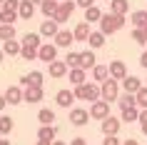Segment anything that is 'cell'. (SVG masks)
<instances>
[{"instance_id":"6da1fadb","label":"cell","mask_w":147,"mask_h":145,"mask_svg":"<svg viewBox=\"0 0 147 145\" xmlns=\"http://www.w3.org/2000/svg\"><path fill=\"white\" fill-rule=\"evenodd\" d=\"M125 28V15H115V13H102L100 18V33L112 35V33L122 30Z\"/></svg>"},{"instance_id":"7a4b0ae2","label":"cell","mask_w":147,"mask_h":145,"mask_svg":"<svg viewBox=\"0 0 147 145\" xmlns=\"http://www.w3.org/2000/svg\"><path fill=\"white\" fill-rule=\"evenodd\" d=\"M75 98L78 100H90V103H95V100H100V83H82L75 88Z\"/></svg>"},{"instance_id":"3957f363","label":"cell","mask_w":147,"mask_h":145,"mask_svg":"<svg viewBox=\"0 0 147 145\" xmlns=\"http://www.w3.org/2000/svg\"><path fill=\"white\" fill-rule=\"evenodd\" d=\"M100 98L107 100V103H117V98H120V80L107 78L105 83H100Z\"/></svg>"},{"instance_id":"277c9868","label":"cell","mask_w":147,"mask_h":145,"mask_svg":"<svg viewBox=\"0 0 147 145\" xmlns=\"http://www.w3.org/2000/svg\"><path fill=\"white\" fill-rule=\"evenodd\" d=\"M75 8H78V5H75V0H62V3H60V8H57V13L53 15V20H55L57 25L67 23V20H70V15L75 13Z\"/></svg>"},{"instance_id":"5b68a950","label":"cell","mask_w":147,"mask_h":145,"mask_svg":"<svg viewBox=\"0 0 147 145\" xmlns=\"http://www.w3.org/2000/svg\"><path fill=\"white\" fill-rule=\"evenodd\" d=\"M110 115V103L107 100H95V103H90V118L92 120H105Z\"/></svg>"},{"instance_id":"8992f818","label":"cell","mask_w":147,"mask_h":145,"mask_svg":"<svg viewBox=\"0 0 147 145\" xmlns=\"http://www.w3.org/2000/svg\"><path fill=\"white\" fill-rule=\"evenodd\" d=\"M120 128H122V120H120V118H115V115H107L105 120H100L102 135H117V133H120Z\"/></svg>"},{"instance_id":"52a82bcc","label":"cell","mask_w":147,"mask_h":145,"mask_svg":"<svg viewBox=\"0 0 147 145\" xmlns=\"http://www.w3.org/2000/svg\"><path fill=\"white\" fill-rule=\"evenodd\" d=\"M38 60L47 63V65L53 60H57V45H55V43H42V45L38 48Z\"/></svg>"},{"instance_id":"ba28073f","label":"cell","mask_w":147,"mask_h":145,"mask_svg":"<svg viewBox=\"0 0 147 145\" xmlns=\"http://www.w3.org/2000/svg\"><path fill=\"white\" fill-rule=\"evenodd\" d=\"M70 123H72L75 128L87 125V123H90V110H85V108H72V110H70Z\"/></svg>"},{"instance_id":"9c48e42d","label":"cell","mask_w":147,"mask_h":145,"mask_svg":"<svg viewBox=\"0 0 147 145\" xmlns=\"http://www.w3.org/2000/svg\"><path fill=\"white\" fill-rule=\"evenodd\" d=\"M42 78H45V75H42L40 70H32V73H28V75L20 78V88H30V85H35V88H42V83H45Z\"/></svg>"},{"instance_id":"30bf717a","label":"cell","mask_w":147,"mask_h":145,"mask_svg":"<svg viewBox=\"0 0 147 145\" xmlns=\"http://www.w3.org/2000/svg\"><path fill=\"white\" fill-rule=\"evenodd\" d=\"M110 78H112V80H125V78L130 75V73H127V65H125L122 60H110Z\"/></svg>"},{"instance_id":"8fae6325","label":"cell","mask_w":147,"mask_h":145,"mask_svg":"<svg viewBox=\"0 0 147 145\" xmlns=\"http://www.w3.org/2000/svg\"><path fill=\"white\" fill-rule=\"evenodd\" d=\"M42 88H35V85H30V88H23V103H40L42 100Z\"/></svg>"},{"instance_id":"7c38bea8","label":"cell","mask_w":147,"mask_h":145,"mask_svg":"<svg viewBox=\"0 0 147 145\" xmlns=\"http://www.w3.org/2000/svg\"><path fill=\"white\" fill-rule=\"evenodd\" d=\"M57 30H60V25L55 23L53 18H47V20H42V25H40V30H38V33L42 35V38L50 40V38H55V35H57Z\"/></svg>"},{"instance_id":"4fadbf2b","label":"cell","mask_w":147,"mask_h":145,"mask_svg":"<svg viewBox=\"0 0 147 145\" xmlns=\"http://www.w3.org/2000/svg\"><path fill=\"white\" fill-rule=\"evenodd\" d=\"M75 100H78L75 98V90H57V95H55V103L60 108H67V110H70V105H72Z\"/></svg>"},{"instance_id":"5bb4252c","label":"cell","mask_w":147,"mask_h":145,"mask_svg":"<svg viewBox=\"0 0 147 145\" xmlns=\"http://www.w3.org/2000/svg\"><path fill=\"white\" fill-rule=\"evenodd\" d=\"M120 85H122V90H125V93H132V95H135V93H137L145 83H142L137 75H127L125 80H120Z\"/></svg>"},{"instance_id":"9a60e30c","label":"cell","mask_w":147,"mask_h":145,"mask_svg":"<svg viewBox=\"0 0 147 145\" xmlns=\"http://www.w3.org/2000/svg\"><path fill=\"white\" fill-rule=\"evenodd\" d=\"M5 100H8V105H20L23 103V88L20 85H10L5 90Z\"/></svg>"},{"instance_id":"2e32d148","label":"cell","mask_w":147,"mask_h":145,"mask_svg":"<svg viewBox=\"0 0 147 145\" xmlns=\"http://www.w3.org/2000/svg\"><path fill=\"white\" fill-rule=\"evenodd\" d=\"M32 15H35V3H32V0H20L18 18H20V20H32Z\"/></svg>"},{"instance_id":"e0dca14e","label":"cell","mask_w":147,"mask_h":145,"mask_svg":"<svg viewBox=\"0 0 147 145\" xmlns=\"http://www.w3.org/2000/svg\"><path fill=\"white\" fill-rule=\"evenodd\" d=\"M67 63L65 60H53L50 63V78H55V80H60V78H65L67 75Z\"/></svg>"},{"instance_id":"ac0fdd59","label":"cell","mask_w":147,"mask_h":145,"mask_svg":"<svg viewBox=\"0 0 147 145\" xmlns=\"http://www.w3.org/2000/svg\"><path fill=\"white\" fill-rule=\"evenodd\" d=\"M90 23H85V20H82V23H78L75 25V30H72V35H75V43H87V38H90Z\"/></svg>"},{"instance_id":"d6986e66","label":"cell","mask_w":147,"mask_h":145,"mask_svg":"<svg viewBox=\"0 0 147 145\" xmlns=\"http://www.w3.org/2000/svg\"><path fill=\"white\" fill-rule=\"evenodd\" d=\"M53 40H55L57 48H70L75 43V35H72V30H57V35H55Z\"/></svg>"},{"instance_id":"ffe728a7","label":"cell","mask_w":147,"mask_h":145,"mask_svg":"<svg viewBox=\"0 0 147 145\" xmlns=\"http://www.w3.org/2000/svg\"><path fill=\"white\" fill-rule=\"evenodd\" d=\"M97 58H95V50L90 48V50H85V53H80V65L78 68H82V70H92L95 65H97Z\"/></svg>"},{"instance_id":"44dd1931","label":"cell","mask_w":147,"mask_h":145,"mask_svg":"<svg viewBox=\"0 0 147 145\" xmlns=\"http://www.w3.org/2000/svg\"><path fill=\"white\" fill-rule=\"evenodd\" d=\"M67 75H70V83L75 85V88L82 85V83H87V70H82V68H70Z\"/></svg>"},{"instance_id":"7402d4cb","label":"cell","mask_w":147,"mask_h":145,"mask_svg":"<svg viewBox=\"0 0 147 145\" xmlns=\"http://www.w3.org/2000/svg\"><path fill=\"white\" fill-rule=\"evenodd\" d=\"M120 120H122V123H137L140 120V108L137 105L122 108V110H120Z\"/></svg>"},{"instance_id":"603a6c76","label":"cell","mask_w":147,"mask_h":145,"mask_svg":"<svg viewBox=\"0 0 147 145\" xmlns=\"http://www.w3.org/2000/svg\"><path fill=\"white\" fill-rule=\"evenodd\" d=\"M127 10H130V0H110V13L127 15Z\"/></svg>"},{"instance_id":"cb8c5ba5","label":"cell","mask_w":147,"mask_h":145,"mask_svg":"<svg viewBox=\"0 0 147 145\" xmlns=\"http://www.w3.org/2000/svg\"><path fill=\"white\" fill-rule=\"evenodd\" d=\"M20 48H23V43L13 38V40H5V43H3V53L13 58V55H20Z\"/></svg>"},{"instance_id":"d4e9b609","label":"cell","mask_w":147,"mask_h":145,"mask_svg":"<svg viewBox=\"0 0 147 145\" xmlns=\"http://www.w3.org/2000/svg\"><path fill=\"white\" fill-rule=\"evenodd\" d=\"M105 38H107L105 33L92 30V33H90V38H87V45L92 48V50H97V48H102V45H105Z\"/></svg>"},{"instance_id":"484cf974","label":"cell","mask_w":147,"mask_h":145,"mask_svg":"<svg viewBox=\"0 0 147 145\" xmlns=\"http://www.w3.org/2000/svg\"><path fill=\"white\" fill-rule=\"evenodd\" d=\"M55 138H57V128H53V125H40L38 140H50V143H53Z\"/></svg>"},{"instance_id":"4316f807","label":"cell","mask_w":147,"mask_h":145,"mask_svg":"<svg viewBox=\"0 0 147 145\" xmlns=\"http://www.w3.org/2000/svg\"><path fill=\"white\" fill-rule=\"evenodd\" d=\"M13 128H15L13 118H10V115H0V138H8L10 133H13Z\"/></svg>"},{"instance_id":"83f0119b","label":"cell","mask_w":147,"mask_h":145,"mask_svg":"<svg viewBox=\"0 0 147 145\" xmlns=\"http://www.w3.org/2000/svg\"><path fill=\"white\" fill-rule=\"evenodd\" d=\"M60 8V0H45V3H40V10H42V15L45 18H53Z\"/></svg>"},{"instance_id":"f1b7e54d","label":"cell","mask_w":147,"mask_h":145,"mask_svg":"<svg viewBox=\"0 0 147 145\" xmlns=\"http://www.w3.org/2000/svg\"><path fill=\"white\" fill-rule=\"evenodd\" d=\"M20 43H23V45H30V48H40L42 45V35H40V33H25Z\"/></svg>"},{"instance_id":"f546056e","label":"cell","mask_w":147,"mask_h":145,"mask_svg":"<svg viewBox=\"0 0 147 145\" xmlns=\"http://www.w3.org/2000/svg\"><path fill=\"white\" fill-rule=\"evenodd\" d=\"M107 78H110V68L107 65H95L92 68V80L95 83H105Z\"/></svg>"},{"instance_id":"4dcf8cb0","label":"cell","mask_w":147,"mask_h":145,"mask_svg":"<svg viewBox=\"0 0 147 145\" xmlns=\"http://www.w3.org/2000/svg\"><path fill=\"white\" fill-rule=\"evenodd\" d=\"M100 18H102V10L97 8V5L85 8V23H100Z\"/></svg>"},{"instance_id":"1f68e13d","label":"cell","mask_w":147,"mask_h":145,"mask_svg":"<svg viewBox=\"0 0 147 145\" xmlns=\"http://www.w3.org/2000/svg\"><path fill=\"white\" fill-rule=\"evenodd\" d=\"M130 23L135 25V28H145L147 25V10H135L130 15Z\"/></svg>"},{"instance_id":"d6a6232c","label":"cell","mask_w":147,"mask_h":145,"mask_svg":"<svg viewBox=\"0 0 147 145\" xmlns=\"http://www.w3.org/2000/svg\"><path fill=\"white\" fill-rule=\"evenodd\" d=\"M15 20H20V18H18V10H10V8H3V10H0V23L15 25Z\"/></svg>"},{"instance_id":"836d02e7","label":"cell","mask_w":147,"mask_h":145,"mask_svg":"<svg viewBox=\"0 0 147 145\" xmlns=\"http://www.w3.org/2000/svg\"><path fill=\"white\" fill-rule=\"evenodd\" d=\"M38 120H40V125H53V120H55V110H50V108H42L38 113Z\"/></svg>"},{"instance_id":"e575fe53","label":"cell","mask_w":147,"mask_h":145,"mask_svg":"<svg viewBox=\"0 0 147 145\" xmlns=\"http://www.w3.org/2000/svg\"><path fill=\"white\" fill-rule=\"evenodd\" d=\"M15 38V25H8V23H0V40H13Z\"/></svg>"},{"instance_id":"d590c367","label":"cell","mask_w":147,"mask_h":145,"mask_svg":"<svg viewBox=\"0 0 147 145\" xmlns=\"http://www.w3.org/2000/svg\"><path fill=\"white\" fill-rule=\"evenodd\" d=\"M135 103H137L140 110H147V85H142V88L135 93Z\"/></svg>"},{"instance_id":"8d00e7d4","label":"cell","mask_w":147,"mask_h":145,"mask_svg":"<svg viewBox=\"0 0 147 145\" xmlns=\"http://www.w3.org/2000/svg\"><path fill=\"white\" fill-rule=\"evenodd\" d=\"M117 105L122 110V108H132V105H137V103H135V95H132V93H122V95L117 98Z\"/></svg>"},{"instance_id":"74e56055","label":"cell","mask_w":147,"mask_h":145,"mask_svg":"<svg viewBox=\"0 0 147 145\" xmlns=\"http://www.w3.org/2000/svg\"><path fill=\"white\" fill-rule=\"evenodd\" d=\"M20 58H23V60H38V48L23 45L20 48Z\"/></svg>"},{"instance_id":"f35d334b","label":"cell","mask_w":147,"mask_h":145,"mask_svg":"<svg viewBox=\"0 0 147 145\" xmlns=\"http://www.w3.org/2000/svg\"><path fill=\"white\" fill-rule=\"evenodd\" d=\"M132 40H135L137 45H147V35H145V30H142V28H135V30H132Z\"/></svg>"},{"instance_id":"ab89813d","label":"cell","mask_w":147,"mask_h":145,"mask_svg":"<svg viewBox=\"0 0 147 145\" xmlns=\"http://www.w3.org/2000/svg\"><path fill=\"white\" fill-rule=\"evenodd\" d=\"M65 63H67V68H78V65H80V53L70 50V53H67V58H65Z\"/></svg>"},{"instance_id":"60d3db41","label":"cell","mask_w":147,"mask_h":145,"mask_svg":"<svg viewBox=\"0 0 147 145\" xmlns=\"http://www.w3.org/2000/svg\"><path fill=\"white\" fill-rule=\"evenodd\" d=\"M140 128H142V135H147V110H140Z\"/></svg>"},{"instance_id":"b9f144b4","label":"cell","mask_w":147,"mask_h":145,"mask_svg":"<svg viewBox=\"0 0 147 145\" xmlns=\"http://www.w3.org/2000/svg\"><path fill=\"white\" fill-rule=\"evenodd\" d=\"M102 145H122V143H120V138H117V135H105Z\"/></svg>"},{"instance_id":"7bdbcfd3","label":"cell","mask_w":147,"mask_h":145,"mask_svg":"<svg viewBox=\"0 0 147 145\" xmlns=\"http://www.w3.org/2000/svg\"><path fill=\"white\" fill-rule=\"evenodd\" d=\"M75 5L78 8H90V5H95V0H75Z\"/></svg>"},{"instance_id":"ee69618b","label":"cell","mask_w":147,"mask_h":145,"mask_svg":"<svg viewBox=\"0 0 147 145\" xmlns=\"http://www.w3.org/2000/svg\"><path fill=\"white\" fill-rule=\"evenodd\" d=\"M140 65L147 70V45H145V50H142V55H140Z\"/></svg>"},{"instance_id":"f6af8a7d","label":"cell","mask_w":147,"mask_h":145,"mask_svg":"<svg viewBox=\"0 0 147 145\" xmlns=\"http://www.w3.org/2000/svg\"><path fill=\"white\" fill-rule=\"evenodd\" d=\"M70 145H87V143H85V138H72V143H70Z\"/></svg>"},{"instance_id":"bcb514c9","label":"cell","mask_w":147,"mask_h":145,"mask_svg":"<svg viewBox=\"0 0 147 145\" xmlns=\"http://www.w3.org/2000/svg\"><path fill=\"white\" fill-rule=\"evenodd\" d=\"M5 105H8V100H5V95H0V113L5 110Z\"/></svg>"},{"instance_id":"7dc6e473","label":"cell","mask_w":147,"mask_h":145,"mask_svg":"<svg viewBox=\"0 0 147 145\" xmlns=\"http://www.w3.org/2000/svg\"><path fill=\"white\" fill-rule=\"evenodd\" d=\"M122 145H140V143L135 140V138H130V140H122Z\"/></svg>"},{"instance_id":"c3c4849f","label":"cell","mask_w":147,"mask_h":145,"mask_svg":"<svg viewBox=\"0 0 147 145\" xmlns=\"http://www.w3.org/2000/svg\"><path fill=\"white\" fill-rule=\"evenodd\" d=\"M38 145H53L50 140H38Z\"/></svg>"},{"instance_id":"681fc988","label":"cell","mask_w":147,"mask_h":145,"mask_svg":"<svg viewBox=\"0 0 147 145\" xmlns=\"http://www.w3.org/2000/svg\"><path fill=\"white\" fill-rule=\"evenodd\" d=\"M0 145H10V140H5V138H0Z\"/></svg>"},{"instance_id":"f907efd6","label":"cell","mask_w":147,"mask_h":145,"mask_svg":"<svg viewBox=\"0 0 147 145\" xmlns=\"http://www.w3.org/2000/svg\"><path fill=\"white\" fill-rule=\"evenodd\" d=\"M53 145H67V143H62V140H53Z\"/></svg>"},{"instance_id":"816d5d0a","label":"cell","mask_w":147,"mask_h":145,"mask_svg":"<svg viewBox=\"0 0 147 145\" xmlns=\"http://www.w3.org/2000/svg\"><path fill=\"white\" fill-rule=\"evenodd\" d=\"M3 58H5V53H3V48H0V63H3Z\"/></svg>"},{"instance_id":"f5cc1de1","label":"cell","mask_w":147,"mask_h":145,"mask_svg":"<svg viewBox=\"0 0 147 145\" xmlns=\"http://www.w3.org/2000/svg\"><path fill=\"white\" fill-rule=\"evenodd\" d=\"M32 3H35V5H40V3H45V0H32Z\"/></svg>"},{"instance_id":"db71d44e","label":"cell","mask_w":147,"mask_h":145,"mask_svg":"<svg viewBox=\"0 0 147 145\" xmlns=\"http://www.w3.org/2000/svg\"><path fill=\"white\" fill-rule=\"evenodd\" d=\"M3 5H5V0H0V10H3Z\"/></svg>"},{"instance_id":"11a10c76","label":"cell","mask_w":147,"mask_h":145,"mask_svg":"<svg viewBox=\"0 0 147 145\" xmlns=\"http://www.w3.org/2000/svg\"><path fill=\"white\" fill-rule=\"evenodd\" d=\"M142 30H145V35H147V25H145V28H142Z\"/></svg>"},{"instance_id":"9f6ffc18","label":"cell","mask_w":147,"mask_h":145,"mask_svg":"<svg viewBox=\"0 0 147 145\" xmlns=\"http://www.w3.org/2000/svg\"><path fill=\"white\" fill-rule=\"evenodd\" d=\"M107 3H110V0H107Z\"/></svg>"},{"instance_id":"6f0895ef","label":"cell","mask_w":147,"mask_h":145,"mask_svg":"<svg viewBox=\"0 0 147 145\" xmlns=\"http://www.w3.org/2000/svg\"><path fill=\"white\" fill-rule=\"evenodd\" d=\"M60 3H62V0H60Z\"/></svg>"},{"instance_id":"680465c9","label":"cell","mask_w":147,"mask_h":145,"mask_svg":"<svg viewBox=\"0 0 147 145\" xmlns=\"http://www.w3.org/2000/svg\"><path fill=\"white\" fill-rule=\"evenodd\" d=\"M145 85H147V83H145Z\"/></svg>"}]
</instances>
